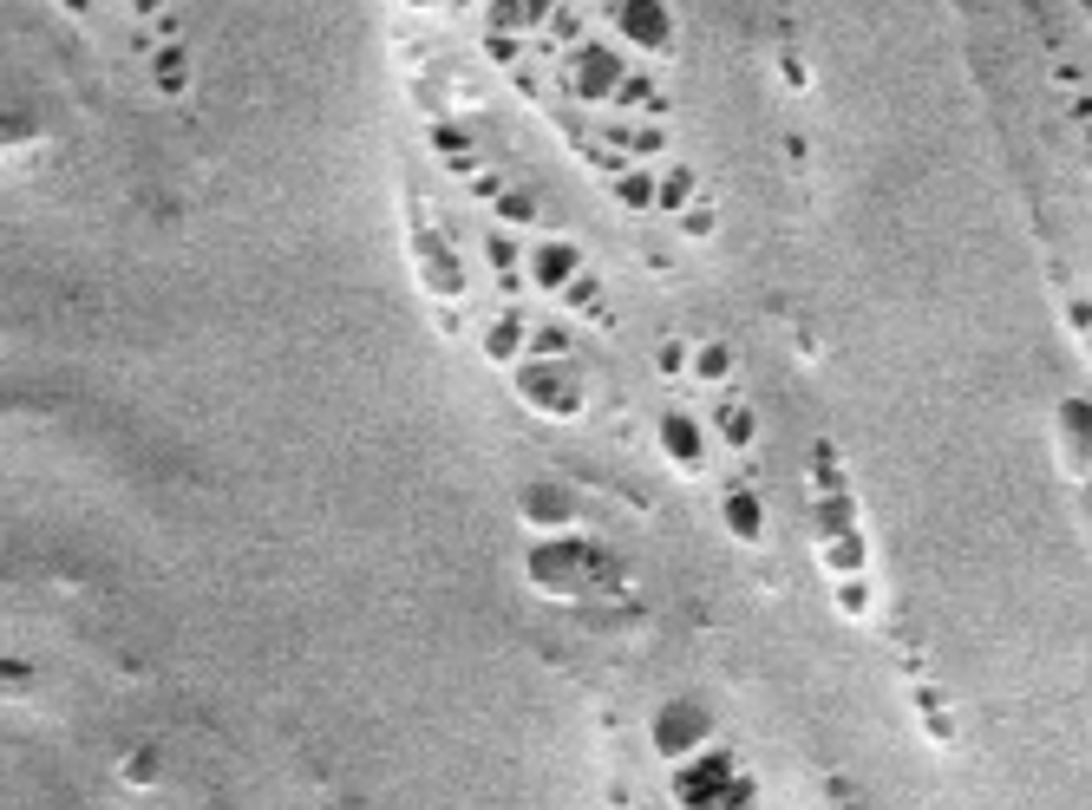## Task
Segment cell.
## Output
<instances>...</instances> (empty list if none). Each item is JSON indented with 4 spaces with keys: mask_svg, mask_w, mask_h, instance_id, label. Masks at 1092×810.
<instances>
[{
    "mask_svg": "<svg viewBox=\"0 0 1092 810\" xmlns=\"http://www.w3.org/2000/svg\"><path fill=\"white\" fill-rule=\"evenodd\" d=\"M648 739H655V752H661L668 765H681V758H693V752H706L713 719H706V706H700V699H668V706H661V719L648 725Z\"/></svg>",
    "mask_w": 1092,
    "mask_h": 810,
    "instance_id": "277c9868",
    "label": "cell"
},
{
    "mask_svg": "<svg viewBox=\"0 0 1092 810\" xmlns=\"http://www.w3.org/2000/svg\"><path fill=\"white\" fill-rule=\"evenodd\" d=\"M812 530H818V542L824 537H844V530H850V504H844V497H824L818 517H812Z\"/></svg>",
    "mask_w": 1092,
    "mask_h": 810,
    "instance_id": "603a6c76",
    "label": "cell"
},
{
    "mask_svg": "<svg viewBox=\"0 0 1092 810\" xmlns=\"http://www.w3.org/2000/svg\"><path fill=\"white\" fill-rule=\"evenodd\" d=\"M655 210H675V216L693 210V170H668V177H661V203H655Z\"/></svg>",
    "mask_w": 1092,
    "mask_h": 810,
    "instance_id": "7402d4cb",
    "label": "cell"
},
{
    "mask_svg": "<svg viewBox=\"0 0 1092 810\" xmlns=\"http://www.w3.org/2000/svg\"><path fill=\"white\" fill-rule=\"evenodd\" d=\"M837 601H844V615H863V608H870V588H863V582H857V588L844 582V588H837Z\"/></svg>",
    "mask_w": 1092,
    "mask_h": 810,
    "instance_id": "4316f807",
    "label": "cell"
},
{
    "mask_svg": "<svg viewBox=\"0 0 1092 810\" xmlns=\"http://www.w3.org/2000/svg\"><path fill=\"white\" fill-rule=\"evenodd\" d=\"M655 438H661V451L681 464L687 477H700V471L713 464V418H700V412H687V405H668V412L655 418Z\"/></svg>",
    "mask_w": 1092,
    "mask_h": 810,
    "instance_id": "5b68a950",
    "label": "cell"
},
{
    "mask_svg": "<svg viewBox=\"0 0 1092 810\" xmlns=\"http://www.w3.org/2000/svg\"><path fill=\"white\" fill-rule=\"evenodd\" d=\"M668 380H681V373H693V347L687 340H661V360H655Z\"/></svg>",
    "mask_w": 1092,
    "mask_h": 810,
    "instance_id": "d4e9b609",
    "label": "cell"
},
{
    "mask_svg": "<svg viewBox=\"0 0 1092 810\" xmlns=\"http://www.w3.org/2000/svg\"><path fill=\"white\" fill-rule=\"evenodd\" d=\"M491 210H498V223H504V229H531V223H537V203H531V190H504Z\"/></svg>",
    "mask_w": 1092,
    "mask_h": 810,
    "instance_id": "ffe728a7",
    "label": "cell"
},
{
    "mask_svg": "<svg viewBox=\"0 0 1092 810\" xmlns=\"http://www.w3.org/2000/svg\"><path fill=\"white\" fill-rule=\"evenodd\" d=\"M1067 320H1073L1080 334H1092V301H1067Z\"/></svg>",
    "mask_w": 1092,
    "mask_h": 810,
    "instance_id": "83f0119b",
    "label": "cell"
},
{
    "mask_svg": "<svg viewBox=\"0 0 1092 810\" xmlns=\"http://www.w3.org/2000/svg\"><path fill=\"white\" fill-rule=\"evenodd\" d=\"M602 20H609L628 46H642V53H668V46H675V13H668V0H609Z\"/></svg>",
    "mask_w": 1092,
    "mask_h": 810,
    "instance_id": "8992f818",
    "label": "cell"
},
{
    "mask_svg": "<svg viewBox=\"0 0 1092 810\" xmlns=\"http://www.w3.org/2000/svg\"><path fill=\"white\" fill-rule=\"evenodd\" d=\"M562 307H569V314H602V281L582 269L569 288H562Z\"/></svg>",
    "mask_w": 1092,
    "mask_h": 810,
    "instance_id": "44dd1931",
    "label": "cell"
},
{
    "mask_svg": "<svg viewBox=\"0 0 1092 810\" xmlns=\"http://www.w3.org/2000/svg\"><path fill=\"white\" fill-rule=\"evenodd\" d=\"M66 7H73V13H86V7H92V0H66Z\"/></svg>",
    "mask_w": 1092,
    "mask_h": 810,
    "instance_id": "f1b7e54d",
    "label": "cell"
},
{
    "mask_svg": "<svg viewBox=\"0 0 1092 810\" xmlns=\"http://www.w3.org/2000/svg\"><path fill=\"white\" fill-rule=\"evenodd\" d=\"M615 105H622V112H668V99H661L655 72H628V79H622V92H615Z\"/></svg>",
    "mask_w": 1092,
    "mask_h": 810,
    "instance_id": "5bb4252c",
    "label": "cell"
},
{
    "mask_svg": "<svg viewBox=\"0 0 1092 810\" xmlns=\"http://www.w3.org/2000/svg\"><path fill=\"white\" fill-rule=\"evenodd\" d=\"M524 504H531V524H544V530H562V524H569V517H576V510H569V497H562V491H531V497H524Z\"/></svg>",
    "mask_w": 1092,
    "mask_h": 810,
    "instance_id": "d6986e66",
    "label": "cell"
},
{
    "mask_svg": "<svg viewBox=\"0 0 1092 810\" xmlns=\"http://www.w3.org/2000/svg\"><path fill=\"white\" fill-rule=\"evenodd\" d=\"M675 798L681 810H759L753 778L726 758V752H693L675 765Z\"/></svg>",
    "mask_w": 1092,
    "mask_h": 810,
    "instance_id": "6da1fadb",
    "label": "cell"
},
{
    "mask_svg": "<svg viewBox=\"0 0 1092 810\" xmlns=\"http://www.w3.org/2000/svg\"><path fill=\"white\" fill-rule=\"evenodd\" d=\"M681 236H693V243H706V236H713V210H706V203H693V210L681 216Z\"/></svg>",
    "mask_w": 1092,
    "mask_h": 810,
    "instance_id": "484cf974",
    "label": "cell"
},
{
    "mask_svg": "<svg viewBox=\"0 0 1092 810\" xmlns=\"http://www.w3.org/2000/svg\"><path fill=\"white\" fill-rule=\"evenodd\" d=\"M1060 445H1067L1073 471H1092V405L1087 400H1073L1060 412Z\"/></svg>",
    "mask_w": 1092,
    "mask_h": 810,
    "instance_id": "8fae6325",
    "label": "cell"
},
{
    "mask_svg": "<svg viewBox=\"0 0 1092 810\" xmlns=\"http://www.w3.org/2000/svg\"><path fill=\"white\" fill-rule=\"evenodd\" d=\"M622 79H628V66H622V53L609 46V40H576L569 46V59H562V92H576V99H615L622 92Z\"/></svg>",
    "mask_w": 1092,
    "mask_h": 810,
    "instance_id": "3957f363",
    "label": "cell"
},
{
    "mask_svg": "<svg viewBox=\"0 0 1092 810\" xmlns=\"http://www.w3.org/2000/svg\"><path fill=\"white\" fill-rule=\"evenodd\" d=\"M609 183H615V203H622V210H655V203H661V177H655L648 164H628V170L609 177Z\"/></svg>",
    "mask_w": 1092,
    "mask_h": 810,
    "instance_id": "7c38bea8",
    "label": "cell"
},
{
    "mask_svg": "<svg viewBox=\"0 0 1092 810\" xmlns=\"http://www.w3.org/2000/svg\"><path fill=\"white\" fill-rule=\"evenodd\" d=\"M151 79H157V92H183V86H190V66H183V53H177V40H170V46H157V53H151Z\"/></svg>",
    "mask_w": 1092,
    "mask_h": 810,
    "instance_id": "e0dca14e",
    "label": "cell"
},
{
    "mask_svg": "<svg viewBox=\"0 0 1092 810\" xmlns=\"http://www.w3.org/2000/svg\"><path fill=\"white\" fill-rule=\"evenodd\" d=\"M517 400L549 412V418H576L582 412V373H576V360H544V353H524L517 360Z\"/></svg>",
    "mask_w": 1092,
    "mask_h": 810,
    "instance_id": "7a4b0ae2",
    "label": "cell"
},
{
    "mask_svg": "<svg viewBox=\"0 0 1092 810\" xmlns=\"http://www.w3.org/2000/svg\"><path fill=\"white\" fill-rule=\"evenodd\" d=\"M818 549H824V569H831V575H857V569H863V537H857V530L824 537Z\"/></svg>",
    "mask_w": 1092,
    "mask_h": 810,
    "instance_id": "2e32d148",
    "label": "cell"
},
{
    "mask_svg": "<svg viewBox=\"0 0 1092 810\" xmlns=\"http://www.w3.org/2000/svg\"><path fill=\"white\" fill-rule=\"evenodd\" d=\"M484 353H491V360H524V353H531V314H517V307L498 314V320L484 327Z\"/></svg>",
    "mask_w": 1092,
    "mask_h": 810,
    "instance_id": "30bf717a",
    "label": "cell"
},
{
    "mask_svg": "<svg viewBox=\"0 0 1092 810\" xmlns=\"http://www.w3.org/2000/svg\"><path fill=\"white\" fill-rule=\"evenodd\" d=\"M726 530L739 542H759L766 537V504H759L753 491H733V497H726Z\"/></svg>",
    "mask_w": 1092,
    "mask_h": 810,
    "instance_id": "4fadbf2b",
    "label": "cell"
},
{
    "mask_svg": "<svg viewBox=\"0 0 1092 810\" xmlns=\"http://www.w3.org/2000/svg\"><path fill=\"white\" fill-rule=\"evenodd\" d=\"M589 575H595V549H582V542H537V555H531V582L549 595H576V588H589Z\"/></svg>",
    "mask_w": 1092,
    "mask_h": 810,
    "instance_id": "52a82bcc",
    "label": "cell"
},
{
    "mask_svg": "<svg viewBox=\"0 0 1092 810\" xmlns=\"http://www.w3.org/2000/svg\"><path fill=\"white\" fill-rule=\"evenodd\" d=\"M693 380H700V386H720V393H726V380H733V347H720V340L693 347Z\"/></svg>",
    "mask_w": 1092,
    "mask_h": 810,
    "instance_id": "9a60e30c",
    "label": "cell"
},
{
    "mask_svg": "<svg viewBox=\"0 0 1092 810\" xmlns=\"http://www.w3.org/2000/svg\"><path fill=\"white\" fill-rule=\"evenodd\" d=\"M484 256H491V269L498 274H517V262L531 256V243H517L511 229H491V236H484Z\"/></svg>",
    "mask_w": 1092,
    "mask_h": 810,
    "instance_id": "ac0fdd59",
    "label": "cell"
},
{
    "mask_svg": "<svg viewBox=\"0 0 1092 810\" xmlns=\"http://www.w3.org/2000/svg\"><path fill=\"white\" fill-rule=\"evenodd\" d=\"M706 418H713V438H720L726 451H753L759 418H753V405L739 400V393H720V400L706 405Z\"/></svg>",
    "mask_w": 1092,
    "mask_h": 810,
    "instance_id": "9c48e42d",
    "label": "cell"
},
{
    "mask_svg": "<svg viewBox=\"0 0 1092 810\" xmlns=\"http://www.w3.org/2000/svg\"><path fill=\"white\" fill-rule=\"evenodd\" d=\"M517 40H524L517 26H484V53H491L498 66H517Z\"/></svg>",
    "mask_w": 1092,
    "mask_h": 810,
    "instance_id": "cb8c5ba5",
    "label": "cell"
},
{
    "mask_svg": "<svg viewBox=\"0 0 1092 810\" xmlns=\"http://www.w3.org/2000/svg\"><path fill=\"white\" fill-rule=\"evenodd\" d=\"M524 274H531L537 294H562V288L582 274V249H576L569 236H537L531 256H524Z\"/></svg>",
    "mask_w": 1092,
    "mask_h": 810,
    "instance_id": "ba28073f",
    "label": "cell"
},
{
    "mask_svg": "<svg viewBox=\"0 0 1092 810\" xmlns=\"http://www.w3.org/2000/svg\"><path fill=\"white\" fill-rule=\"evenodd\" d=\"M844 810H863V805H844Z\"/></svg>",
    "mask_w": 1092,
    "mask_h": 810,
    "instance_id": "f546056e",
    "label": "cell"
}]
</instances>
